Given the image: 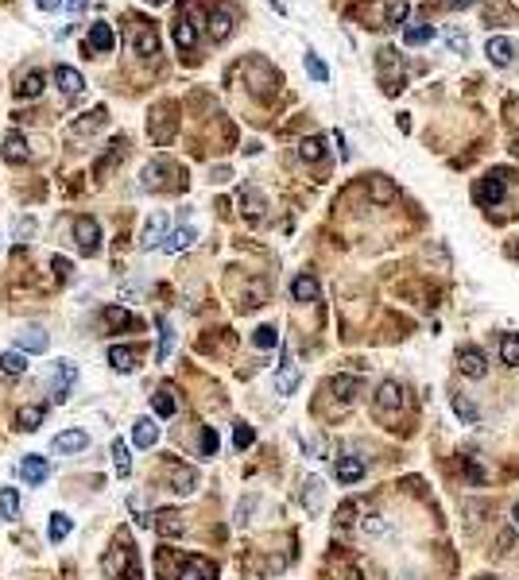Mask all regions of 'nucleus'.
<instances>
[{
  "mask_svg": "<svg viewBox=\"0 0 519 580\" xmlns=\"http://www.w3.org/2000/svg\"><path fill=\"white\" fill-rule=\"evenodd\" d=\"M128 43L139 58H155L159 54V31H155L144 16H128Z\"/></svg>",
  "mask_w": 519,
  "mask_h": 580,
  "instance_id": "obj_1",
  "label": "nucleus"
},
{
  "mask_svg": "<svg viewBox=\"0 0 519 580\" xmlns=\"http://www.w3.org/2000/svg\"><path fill=\"white\" fill-rule=\"evenodd\" d=\"M504 190H508L504 170H492V174H484V178L473 186V197H477V205L492 209V205H500V202H504Z\"/></svg>",
  "mask_w": 519,
  "mask_h": 580,
  "instance_id": "obj_2",
  "label": "nucleus"
},
{
  "mask_svg": "<svg viewBox=\"0 0 519 580\" xmlns=\"http://www.w3.org/2000/svg\"><path fill=\"white\" fill-rule=\"evenodd\" d=\"M74 240H78L81 255H97L101 252V225L93 217H74Z\"/></svg>",
  "mask_w": 519,
  "mask_h": 580,
  "instance_id": "obj_3",
  "label": "nucleus"
},
{
  "mask_svg": "<svg viewBox=\"0 0 519 580\" xmlns=\"http://www.w3.org/2000/svg\"><path fill=\"white\" fill-rule=\"evenodd\" d=\"M376 70H380V78L388 74V93H399L403 78H399V51L395 47H380L376 51Z\"/></svg>",
  "mask_w": 519,
  "mask_h": 580,
  "instance_id": "obj_4",
  "label": "nucleus"
},
{
  "mask_svg": "<svg viewBox=\"0 0 519 580\" xmlns=\"http://www.w3.org/2000/svg\"><path fill=\"white\" fill-rule=\"evenodd\" d=\"M457 371L461 376H469V379H484L489 376V360H484V352L481 348H457Z\"/></svg>",
  "mask_w": 519,
  "mask_h": 580,
  "instance_id": "obj_5",
  "label": "nucleus"
},
{
  "mask_svg": "<svg viewBox=\"0 0 519 580\" xmlns=\"http://www.w3.org/2000/svg\"><path fill=\"white\" fill-rule=\"evenodd\" d=\"M74 379H78V364H70V360H59V364H55V371H51V395H55L59 402L70 395Z\"/></svg>",
  "mask_w": 519,
  "mask_h": 580,
  "instance_id": "obj_6",
  "label": "nucleus"
},
{
  "mask_svg": "<svg viewBox=\"0 0 519 580\" xmlns=\"http://www.w3.org/2000/svg\"><path fill=\"white\" fill-rule=\"evenodd\" d=\"M86 445H89V434H86V429H62V434L55 437L51 449L62 453V457H74V453H81Z\"/></svg>",
  "mask_w": 519,
  "mask_h": 580,
  "instance_id": "obj_7",
  "label": "nucleus"
},
{
  "mask_svg": "<svg viewBox=\"0 0 519 580\" xmlns=\"http://www.w3.org/2000/svg\"><path fill=\"white\" fill-rule=\"evenodd\" d=\"M318 294H322V286H318V279L310 275V271H302V275L291 279V298L295 302H318Z\"/></svg>",
  "mask_w": 519,
  "mask_h": 580,
  "instance_id": "obj_8",
  "label": "nucleus"
},
{
  "mask_svg": "<svg viewBox=\"0 0 519 580\" xmlns=\"http://www.w3.org/2000/svg\"><path fill=\"white\" fill-rule=\"evenodd\" d=\"M163 236H167V213H155V217L144 225L139 248H144V252H152V248H159V244H163Z\"/></svg>",
  "mask_w": 519,
  "mask_h": 580,
  "instance_id": "obj_9",
  "label": "nucleus"
},
{
  "mask_svg": "<svg viewBox=\"0 0 519 580\" xmlns=\"http://www.w3.org/2000/svg\"><path fill=\"white\" fill-rule=\"evenodd\" d=\"M20 476L35 487V484H43V480L51 476V464H47V457H35V453H31V457L20 460Z\"/></svg>",
  "mask_w": 519,
  "mask_h": 580,
  "instance_id": "obj_10",
  "label": "nucleus"
},
{
  "mask_svg": "<svg viewBox=\"0 0 519 580\" xmlns=\"http://www.w3.org/2000/svg\"><path fill=\"white\" fill-rule=\"evenodd\" d=\"M155 530H159L163 538H183L186 534V522H183V515L178 511H155Z\"/></svg>",
  "mask_w": 519,
  "mask_h": 580,
  "instance_id": "obj_11",
  "label": "nucleus"
},
{
  "mask_svg": "<svg viewBox=\"0 0 519 580\" xmlns=\"http://www.w3.org/2000/svg\"><path fill=\"white\" fill-rule=\"evenodd\" d=\"M132 441H136V449H155V441H159V426H155V418H136V426H132Z\"/></svg>",
  "mask_w": 519,
  "mask_h": 580,
  "instance_id": "obj_12",
  "label": "nucleus"
},
{
  "mask_svg": "<svg viewBox=\"0 0 519 580\" xmlns=\"http://www.w3.org/2000/svg\"><path fill=\"white\" fill-rule=\"evenodd\" d=\"M213 576H217V565L205 557H186L183 573H178V580H213Z\"/></svg>",
  "mask_w": 519,
  "mask_h": 580,
  "instance_id": "obj_13",
  "label": "nucleus"
},
{
  "mask_svg": "<svg viewBox=\"0 0 519 580\" xmlns=\"http://www.w3.org/2000/svg\"><path fill=\"white\" fill-rule=\"evenodd\" d=\"M16 344H20V352H47L51 348V337L43 333V329H23L20 337H16Z\"/></svg>",
  "mask_w": 519,
  "mask_h": 580,
  "instance_id": "obj_14",
  "label": "nucleus"
},
{
  "mask_svg": "<svg viewBox=\"0 0 519 580\" xmlns=\"http://www.w3.org/2000/svg\"><path fill=\"white\" fill-rule=\"evenodd\" d=\"M55 81H59V89H62L66 97H78L81 86H86V81H81V74L74 70V66H55Z\"/></svg>",
  "mask_w": 519,
  "mask_h": 580,
  "instance_id": "obj_15",
  "label": "nucleus"
},
{
  "mask_svg": "<svg viewBox=\"0 0 519 580\" xmlns=\"http://www.w3.org/2000/svg\"><path fill=\"white\" fill-rule=\"evenodd\" d=\"M360 476H365V460H360V457H353V453H349V457H337V480H341L345 487L357 484Z\"/></svg>",
  "mask_w": 519,
  "mask_h": 580,
  "instance_id": "obj_16",
  "label": "nucleus"
},
{
  "mask_svg": "<svg viewBox=\"0 0 519 580\" xmlns=\"http://www.w3.org/2000/svg\"><path fill=\"white\" fill-rule=\"evenodd\" d=\"M484 23H492V28H504V23H515V8L508 4V0H492V4L484 8Z\"/></svg>",
  "mask_w": 519,
  "mask_h": 580,
  "instance_id": "obj_17",
  "label": "nucleus"
},
{
  "mask_svg": "<svg viewBox=\"0 0 519 580\" xmlns=\"http://www.w3.org/2000/svg\"><path fill=\"white\" fill-rule=\"evenodd\" d=\"M113 43H117V39H113V28H109V23H101V20H97L93 23V28H89V51H101V54H109L113 51Z\"/></svg>",
  "mask_w": 519,
  "mask_h": 580,
  "instance_id": "obj_18",
  "label": "nucleus"
},
{
  "mask_svg": "<svg viewBox=\"0 0 519 580\" xmlns=\"http://www.w3.org/2000/svg\"><path fill=\"white\" fill-rule=\"evenodd\" d=\"M295 387H299V368L291 364V356H283V364H279V371H275V391L291 395Z\"/></svg>",
  "mask_w": 519,
  "mask_h": 580,
  "instance_id": "obj_19",
  "label": "nucleus"
},
{
  "mask_svg": "<svg viewBox=\"0 0 519 580\" xmlns=\"http://www.w3.org/2000/svg\"><path fill=\"white\" fill-rule=\"evenodd\" d=\"M4 159H8V163H28V159H31L28 139H23L20 132H8V136H4Z\"/></svg>",
  "mask_w": 519,
  "mask_h": 580,
  "instance_id": "obj_20",
  "label": "nucleus"
},
{
  "mask_svg": "<svg viewBox=\"0 0 519 580\" xmlns=\"http://www.w3.org/2000/svg\"><path fill=\"white\" fill-rule=\"evenodd\" d=\"M175 43H178V51H194V43H198L194 16H178V23H175Z\"/></svg>",
  "mask_w": 519,
  "mask_h": 580,
  "instance_id": "obj_21",
  "label": "nucleus"
},
{
  "mask_svg": "<svg viewBox=\"0 0 519 580\" xmlns=\"http://www.w3.org/2000/svg\"><path fill=\"white\" fill-rule=\"evenodd\" d=\"M484 51H489V58H492V66H508L515 58V43L512 39H489V47H484Z\"/></svg>",
  "mask_w": 519,
  "mask_h": 580,
  "instance_id": "obj_22",
  "label": "nucleus"
},
{
  "mask_svg": "<svg viewBox=\"0 0 519 580\" xmlns=\"http://www.w3.org/2000/svg\"><path fill=\"white\" fill-rule=\"evenodd\" d=\"M376 402H380V410H399V406H403V387L392 383V379H388V383H380V387H376Z\"/></svg>",
  "mask_w": 519,
  "mask_h": 580,
  "instance_id": "obj_23",
  "label": "nucleus"
},
{
  "mask_svg": "<svg viewBox=\"0 0 519 580\" xmlns=\"http://www.w3.org/2000/svg\"><path fill=\"white\" fill-rule=\"evenodd\" d=\"M450 406H454V414H457L461 422H465V426H473V422L481 418V410H477V402L469 399V395H461V391H454V395H450Z\"/></svg>",
  "mask_w": 519,
  "mask_h": 580,
  "instance_id": "obj_24",
  "label": "nucleus"
},
{
  "mask_svg": "<svg viewBox=\"0 0 519 580\" xmlns=\"http://www.w3.org/2000/svg\"><path fill=\"white\" fill-rule=\"evenodd\" d=\"M171 487H175L178 495H190L194 487H198V472H194V468H183V464H175V468H171Z\"/></svg>",
  "mask_w": 519,
  "mask_h": 580,
  "instance_id": "obj_25",
  "label": "nucleus"
},
{
  "mask_svg": "<svg viewBox=\"0 0 519 580\" xmlns=\"http://www.w3.org/2000/svg\"><path fill=\"white\" fill-rule=\"evenodd\" d=\"M136 360H139L136 348H125V344H113V348H109V364H113V371H132V368H136Z\"/></svg>",
  "mask_w": 519,
  "mask_h": 580,
  "instance_id": "obj_26",
  "label": "nucleus"
},
{
  "mask_svg": "<svg viewBox=\"0 0 519 580\" xmlns=\"http://www.w3.org/2000/svg\"><path fill=\"white\" fill-rule=\"evenodd\" d=\"M229 31H233V12H229V8H213L210 12V35L213 39H229Z\"/></svg>",
  "mask_w": 519,
  "mask_h": 580,
  "instance_id": "obj_27",
  "label": "nucleus"
},
{
  "mask_svg": "<svg viewBox=\"0 0 519 580\" xmlns=\"http://www.w3.org/2000/svg\"><path fill=\"white\" fill-rule=\"evenodd\" d=\"M333 395L341 402H357V395H360V379H353V376H333Z\"/></svg>",
  "mask_w": 519,
  "mask_h": 580,
  "instance_id": "obj_28",
  "label": "nucleus"
},
{
  "mask_svg": "<svg viewBox=\"0 0 519 580\" xmlns=\"http://www.w3.org/2000/svg\"><path fill=\"white\" fill-rule=\"evenodd\" d=\"M194 244V228L190 225H183V228H175L171 236H163V252H183V248H190Z\"/></svg>",
  "mask_w": 519,
  "mask_h": 580,
  "instance_id": "obj_29",
  "label": "nucleus"
},
{
  "mask_svg": "<svg viewBox=\"0 0 519 580\" xmlns=\"http://www.w3.org/2000/svg\"><path fill=\"white\" fill-rule=\"evenodd\" d=\"M105 120H109V112H105V109H93V112L81 116V120H74V124H70V132H74V136H86V132H97Z\"/></svg>",
  "mask_w": 519,
  "mask_h": 580,
  "instance_id": "obj_30",
  "label": "nucleus"
},
{
  "mask_svg": "<svg viewBox=\"0 0 519 580\" xmlns=\"http://www.w3.org/2000/svg\"><path fill=\"white\" fill-rule=\"evenodd\" d=\"M152 410L159 414V418H171V414L178 410V402H175V391H171V387H159V391L152 395Z\"/></svg>",
  "mask_w": 519,
  "mask_h": 580,
  "instance_id": "obj_31",
  "label": "nucleus"
},
{
  "mask_svg": "<svg viewBox=\"0 0 519 580\" xmlns=\"http://www.w3.org/2000/svg\"><path fill=\"white\" fill-rule=\"evenodd\" d=\"M322 155H326V139H322V136H307V139L299 144V159H302V163H318Z\"/></svg>",
  "mask_w": 519,
  "mask_h": 580,
  "instance_id": "obj_32",
  "label": "nucleus"
},
{
  "mask_svg": "<svg viewBox=\"0 0 519 580\" xmlns=\"http://www.w3.org/2000/svg\"><path fill=\"white\" fill-rule=\"evenodd\" d=\"M47 418V406H23L20 414H16V426L20 429H39Z\"/></svg>",
  "mask_w": 519,
  "mask_h": 580,
  "instance_id": "obj_33",
  "label": "nucleus"
},
{
  "mask_svg": "<svg viewBox=\"0 0 519 580\" xmlns=\"http://www.w3.org/2000/svg\"><path fill=\"white\" fill-rule=\"evenodd\" d=\"M101 318H105V325H109V329H132V325H136V318H132L128 310H120V306H105Z\"/></svg>",
  "mask_w": 519,
  "mask_h": 580,
  "instance_id": "obj_34",
  "label": "nucleus"
},
{
  "mask_svg": "<svg viewBox=\"0 0 519 580\" xmlns=\"http://www.w3.org/2000/svg\"><path fill=\"white\" fill-rule=\"evenodd\" d=\"M39 93H43V74H39V70L23 74L20 86H16V97H39Z\"/></svg>",
  "mask_w": 519,
  "mask_h": 580,
  "instance_id": "obj_35",
  "label": "nucleus"
},
{
  "mask_svg": "<svg viewBox=\"0 0 519 580\" xmlns=\"http://www.w3.org/2000/svg\"><path fill=\"white\" fill-rule=\"evenodd\" d=\"M16 515H20V492L0 487V518H16Z\"/></svg>",
  "mask_w": 519,
  "mask_h": 580,
  "instance_id": "obj_36",
  "label": "nucleus"
},
{
  "mask_svg": "<svg viewBox=\"0 0 519 580\" xmlns=\"http://www.w3.org/2000/svg\"><path fill=\"white\" fill-rule=\"evenodd\" d=\"M368 190H372V202H392V197H395V182H388L384 174H372Z\"/></svg>",
  "mask_w": 519,
  "mask_h": 580,
  "instance_id": "obj_37",
  "label": "nucleus"
},
{
  "mask_svg": "<svg viewBox=\"0 0 519 580\" xmlns=\"http://www.w3.org/2000/svg\"><path fill=\"white\" fill-rule=\"evenodd\" d=\"M70 530H74V518L70 515H51V530H47V534H51V542H66V538H70Z\"/></svg>",
  "mask_w": 519,
  "mask_h": 580,
  "instance_id": "obj_38",
  "label": "nucleus"
},
{
  "mask_svg": "<svg viewBox=\"0 0 519 580\" xmlns=\"http://www.w3.org/2000/svg\"><path fill=\"white\" fill-rule=\"evenodd\" d=\"M175 109H159V124H152V136L159 139V144H167L171 132H175V116H171Z\"/></svg>",
  "mask_w": 519,
  "mask_h": 580,
  "instance_id": "obj_39",
  "label": "nucleus"
},
{
  "mask_svg": "<svg viewBox=\"0 0 519 580\" xmlns=\"http://www.w3.org/2000/svg\"><path fill=\"white\" fill-rule=\"evenodd\" d=\"M113 464H117V476H128L132 472V453H128V445L120 441V437L113 441Z\"/></svg>",
  "mask_w": 519,
  "mask_h": 580,
  "instance_id": "obj_40",
  "label": "nucleus"
},
{
  "mask_svg": "<svg viewBox=\"0 0 519 580\" xmlns=\"http://www.w3.org/2000/svg\"><path fill=\"white\" fill-rule=\"evenodd\" d=\"M500 360H504L508 368H515V364H519V333H508L504 341H500Z\"/></svg>",
  "mask_w": 519,
  "mask_h": 580,
  "instance_id": "obj_41",
  "label": "nucleus"
},
{
  "mask_svg": "<svg viewBox=\"0 0 519 580\" xmlns=\"http://www.w3.org/2000/svg\"><path fill=\"white\" fill-rule=\"evenodd\" d=\"M403 39H407L411 47H423V43H430V39H434V28H426V23H411V28L403 31Z\"/></svg>",
  "mask_w": 519,
  "mask_h": 580,
  "instance_id": "obj_42",
  "label": "nucleus"
},
{
  "mask_svg": "<svg viewBox=\"0 0 519 580\" xmlns=\"http://www.w3.org/2000/svg\"><path fill=\"white\" fill-rule=\"evenodd\" d=\"M171 348H175V329H171V321H159V352H155V360H167Z\"/></svg>",
  "mask_w": 519,
  "mask_h": 580,
  "instance_id": "obj_43",
  "label": "nucleus"
},
{
  "mask_svg": "<svg viewBox=\"0 0 519 580\" xmlns=\"http://www.w3.org/2000/svg\"><path fill=\"white\" fill-rule=\"evenodd\" d=\"M125 147H128V144H125V136H120V139H113V144H109V155H105V159L93 167V174H105V170H109L113 163H117L120 155H125Z\"/></svg>",
  "mask_w": 519,
  "mask_h": 580,
  "instance_id": "obj_44",
  "label": "nucleus"
},
{
  "mask_svg": "<svg viewBox=\"0 0 519 580\" xmlns=\"http://www.w3.org/2000/svg\"><path fill=\"white\" fill-rule=\"evenodd\" d=\"M23 368H28L23 352H4L0 356V371H8V376H23Z\"/></svg>",
  "mask_w": 519,
  "mask_h": 580,
  "instance_id": "obj_45",
  "label": "nucleus"
},
{
  "mask_svg": "<svg viewBox=\"0 0 519 580\" xmlns=\"http://www.w3.org/2000/svg\"><path fill=\"white\" fill-rule=\"evenodd\" d=\"M252 344L256 348H275L279 344V329L275 325H260L256 333H252Z\"/></svg>",
  "mask_w": 519,
  "mask_h": 580,
  "instance_id": "obj_46",
  "label": "nucleus"
},
{
  "mask_svg": "<svg viewBox=\"0 0 519 580\" xmlns=\"http://www.w3.org/2000/svg\"><path fill=\"white\" fill-rule=\"evenodd\" d=\"M302 503H307L310 511L322 507V480H307V492H302Z\"/></svg>",
  "mask_w": 519,
  "mask_h": 580,
  "instance_id": "obj_47",
  "label": "nucleus"
},
{
  "mask_svg": "<svg viewBox=\"0 0 519 580\" xmlns=\"http://www.w3.org/2000/svg\"><path fill=\"white\" fill-rule=\"evenodd\" d=\"M256 441V429L252 426H244V422H236V434H233V445L236 449H249V445Z\"/></svg>",
  "mask_w": 519,
  "mask_h": 580,
  "instance_id": "obj_48",
  "label": "nucleus"
},
{
  "mask_svg": "<svg viewBox=\"0 0 519 580\" xmlns=\"http://www.w3.org/2000/svg\"><path fill=\"white\" fill-rule=\"evenodd\" d=\"M307 74H310V78H314V81H326V78H329L326 62H322V58H318V54H307Z\"/></svg>",
  "mask_w": 519,
  "mask_h": 580,
  "instance_id": "obj_49",
  "label": "nucleus"
},
{
  "mask_svg": "<svg viewBox=\"0 0 519 580\" xmlns=\"http://www.w3.org/2000/svg\"><path fill=\"white\" fill-rule=\"evenodd\" d=\"M202 457H217V429H202Z\"/></svg>",
  "mask_w": 519,
  "mask_h": 580,
  "instance_id": "obj_50",
  "label": "nucleus"
},
{
  "mask_svg": "<svg viewBox=\"0 0 519 580\" xmlns=\"http://www.w3.org/2000/svg\"><path fill=\"white\" fill-rule=\"evenodd\" d=\"M388 522H384V515H368L365 518V534H372V538H380V534H388Z\"/></svg>",
  "mask_w": 519,
  "mask_h": 580,
  "instance_id": "obj_51",
  "label": "nucleus"
},
{
  "mask_svg": "<svg viewBox=\"0 0 519 580\" xmlns=\"http://www.w3.org/2000/svg\"><path fill=\"white\" fill-rule=\"evenodd\" d=\"M446 43L454 47L457 54H465V51H469V39H465V31H461V28H450V31H446Z\"/></svg>",
  "mask_w": 519,
  "mask_h": 580,
  "instance_id": "obj_52",
  "label": "nucleus"
},
{
  "mask_svg": "<svg viewBox=\"0 0 519 580\" xmlns=\"http://www.w3.org/2000/svg\"><path fill=\"white\" fill-rule=\"evenodd\" d=\"M461 468H465L469 484H484V468H481V464H477L473 457H465V460H461Z\"/></svg>",
  "mask_w": 519,
  "mask_h": 580,
  "instance_id": "obj_53",
  "label": "nucleus"
},
{
  "mask_svg": "<svg viewBox=\"0 0 519 580\" xmlns=\"http://www.w3.org/2000/svg\"><path fill=\"white\" fill-rule=\"evenodd\" d=\"M241 202H244V209H249V213H260V209H263V197L256 194V190H244Z\"/></svg>",
  "mask_w": 519,
  "mask_h": 580,
  "instance_id": "obj_54",
  "label": "nucleus"
},
{
  "mask_svg": "<svg viewBox=\"0 0 519 580\" xmlns=\"http://www.w3.org/2000/svg\"><path fill=\"white\" fill-rule=\"evenodd\" d=\"M51 267H55V275H59L62 283L74 275V263H70V260H62V255H55V260H51Z\"/></svg>",
  "mask_w": 519,
  "mask_h": 580,
  "instance_id": "obj_55",
  "label": "nucleus"
},
{
  "mask_svg": "<svg viewBox=\"0 0 519 580\" xmlns=\"http://www.w3.org/2000/svg\"><path fill=\"white\" fill-rule=\"evenodd\" d=\"M252 507H256V499H244L241 507H236V526H244L249 522V515H252Z\"/></svg>",
  "mask_w": 519,
  "mask_h": 580,
  "instance_id": "obj_56",
  "label": "nucleus"
},
{
  "mask_svg": "<svg viewBox=\"0 0 519 580\" xmlns=\"http://www.w3.org/2000/svg\"><path fill=\"white\" fill-rule=\"evenodd\" d=\"M31 232H35V221H31V217L16 221V236H31Z\"/></svg>",
  "mask_w": 519,
  "mask_h": 580,
  "instance_id": "obj_57",
  "label": "nucleus"
},
{
  "mask_svg": "<svg viewBox=\"0 0 519 580\" xmlns=\"http://www.w3.org/2000/svg\"><path fill=\"white\" fill-rule=\"evenodd\" d=\"M86 8V0H66V12H81Z\"/></svg>",
  "mask_w": 519,
  "mask_h": 580,
  "instance_id": "obj_58",
  "label": "nucleus"
},
{
  "mask_svg": "<svg viewBox=\"0 0 519 580\" xmlns=\"http://www.w3.org/2000/svg\"><path fill=\"white\" fill-rule=\"evenodd\" d=\"M39 8H43V12H55V8H59V0H35Z\"/></svg>",
  "mask_w": 519,
  "mask_h": 580,
  "instance_id": "obj_59",
  "label": "nucleus"
},
{
  "mask_svg": "<svg viewBox=\"0 0 519 580\" xmlns=\"http://www.w3.org/2000/svg\"><path fill=\"white\" fill-rule=\"evenodd\" d=\"M450 4H454V8H469L473 0H450Z\"/></svg>",
  "mask_w": 519,
  "mask_h": 580,
  "instance_id": "obj_60",
  "label": "nucleus"
},
{
  "mask_svg": "<svg viewBox=\"0 0 519 580\" xmlns=\"http://www.w3.org/2000/svg\"><path fill=\"white\" fill-rule=\"evenodd\" d=\"M512 522H515V526H519V503H515V507H512Z\"/></svg>",
  "mask_w": 519,
  "mask_h": 580,
  "instance_id": "obj_61",
  "label": "nucleus"
},
{
  "mask_svg": "<svg viewBox=\"0 0 519 580\" xmlns=\"http://www.w3.org/2000/svg\"><path fill=\"white\" fill-rule=\"evenodd\" d=\"M147 4H155V8H159V4H167V0H147Z\"/></svg>",
  "mask_w": 519,
  "mask_h": 580,
  "instance_id": "obj_62",
  "label": "nucleus"
},
{
  "mask_svg": "<svg viewBox=\"0 0 519 580\" xmlns=\"http://www.w3.org/2000/svg\"><path fill=\"white\" fill-rule=\"evenodd\" d=\"M0 248H4V236H0Z\"/></svg>",
  "mask_w": 519,
  "mask_h": 580,
  "instance_id": "obj_63",
  "label": "nucleus"
}]
</instances>
